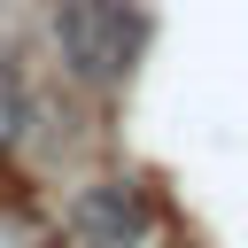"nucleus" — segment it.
Returning <instances> with one entry per match:
<instances>
[{"instance_id":"nucleus-1","label":"nucleus","mask_w":248,"mask_h":248,"mask_svg":"<svg viewBox=\"0 0 248 248\" xmlns=\"http://www.w3.org/2000/svg\"><path fill=\"white\" fill-rule=\"evenodd\" d=\"M140 39H147V16L132 0H62L54 8V46L85 85H116L132 70Z\"/></svg>"},{"instance_id":"nucleus-2","label":"nucleus","mask_w":248,"mask_h":248,"mask_svg":"<svg viewBox=\"0 0 248 248\" xmlns=\"http://www.w3.org/2000/svg\"><path fill=\"white\" fill-rule=\"evenodd\" d=\"M70 225H78L85 248H132V240L155 225V202H147V186H132V178H101V186H85V194L70 202Z\"/></svg>"},{"instance_id":"nucleus-3","label":"nucleus","mask_w":248,"mask_h":248,"mask_svg":"<svg viewBox=\"0 0 248 248\" xmlns=\"http://www.w3.org/2000/svg\"><path fill=\"white\" fill-rule=\"evenodd\" d=\"M23 140V85L0 70V147H16Z\"/></svg>"}]
</instances>
